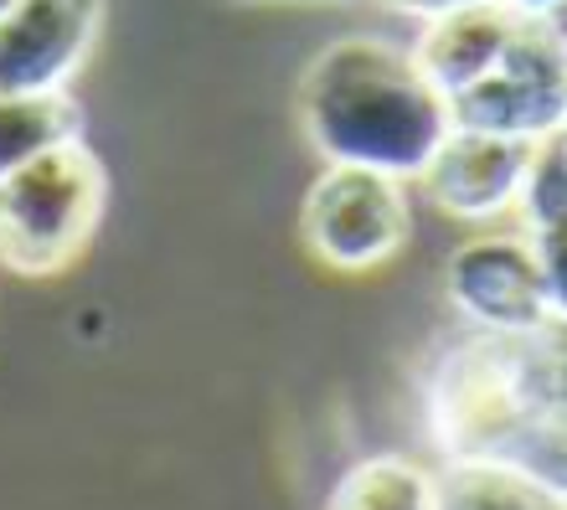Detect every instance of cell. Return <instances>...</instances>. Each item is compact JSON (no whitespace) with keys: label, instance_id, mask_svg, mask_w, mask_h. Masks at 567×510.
Here are the masks:
<instances>
[{"label":"cell","instance_id":"obj_1","mask_svg":"<svg viewBox=\"0 0 567 510\" xmlns=\"http://www.w3.org/2000/svg\"><path fill=\"white\" fill-rule=\"evenodd\" d=\"M299 124L326 166H372L419 180L454 129V114L413 46L341 37L315 52L299 77Z\"/></svg>","mask_w":567,"mask_h":510},{"label":"cell","instance_id":"obj_3","mask_svg":"<svg viewBox=\"0 0 567 510\" xmlns=\"http://www.w3.org/2000/svg\"><path fill=\"white\" fill-rule=\"evenodd\" d=\"M104 160L83 139H68L0 176V263L21 279L73 269L104 217Z\"/></svg>","mask_w":567,"mask_h":510},{"label":"cell","instance_id":"obj_10","mask_svg":"<svg viewBox=\"0 0 567 510\" xmlns=\"http://www.w3.org/2000/svg\"><path fill=\"white\" fill-rule=\"evenodd\" d=\"M68 139H83V108L68 89L0 98V176H11L16 166L58 150Z\"/></svg>","mask_w":567,"mask_h":510},{"label":"cell","instance_id":"obj_4","mask_svg":"<svg viewBox=\"0 0 567 510\" xmlns=\"http://www.w3.org/2000/svg\"><path fill=\"white\" fill-rule=\"evenodd\" d=\"M413 232L403 180L372 166H326L299 201V238L320 263L367 273L388 263Z\"/></svg>","mask_w":567,"mask_h":510},{"label":"cell","instance_id":"obj_13","mask_svg":"<svg viewBox=\"0 0 567 510\" xmlns=\"http://www.w3.org/2000/svg\"><path fill=\"white\" fill-rule=\"evenodd\" d=\"M516 211H522L526 238H547V232L567 227V135H553L537 145V160H532V176H526Z\"/></svg>","mask_w":567,"mask_h":510},{"label":"cell","instance_id":"obj_8","mask_svg":"<svg viewBox=\"0 0 567 510\" xmlns=\"http://www.w3.org/2000/svg\"><path fill=\"white\" fill-rule=\"evenodd\" d=\"M532 160H537V145H532V139L454 124L444 135V145L433 150V160L423 166L419 186L444 217L491 222V217H506V211L522 201Z\"/></svg>","mask_w":567,"mask_h":510},{"label":"cell","instance_id":"obj_16","mask_svg":"<svg viewBox=\"0 0 567 510\" xmlns=\"http://www.w3.org/2000/svg\"><path fill=\"white\" fill-rule=\"evenodd\" d=\"M542 21H547V31H553L557 42H563V52H567V0H563V6H553Z\"/></svg>","mask_w":567,"mask_h":510},{"label":"cell","instance_id":"obj_9","mask_svg":"<svg viewBox=\"0 0 567 510\" xmlns=\"http://www.w3.org/2000/svg\"><path fill=\"white\" fill-rule=\"evenodd\" d=\"M522 21H526V11H516L511 0L464 6V11H449L439 21H423L419 42H413V58L429 73L433 89L444 93V98H454V93L480 83L495 62L506 58V46L522 31Z\"/></svg>","mask_w":567,"mask_h":510},{"label":"cell","instance_id":"obj_11","mask_svg":"<svg viewBox=\"0 0 567 510\" xmlns=\"http://www.w3.org/2000/svg\"><path fill=\"white\" fill-rule=\"evenodd\" d=\"M439 510H567V500L501 459H449L439 475Z\"/></svg>","mask_w":567,"mask_h":510},{"label":"cell","instance_id":"obj_17","mask_svg":"<svg viewBox=\"0 0 567 510\" xmlns=\"http://www.w3.org/2000/svg\"><path fill=\"white\" fill-rule=\"evenodd\" d=\"M516 11H526V15H547L553 6H563V0H511Z\"/></svg>","mask_w":567,"mask_h":510},{"label":"cell","instance_id":"obj_6","mask_svg":"<svg viewBox=\"0 0 567 510\" xmlns=\"http://www.w3.org/2000/svg\"><path fill=\"white\" fill-rule=\"evenodd\" d=\"M449 300L475 331H532L557 315L537 242L522 232L464 242L449 258Z\"/></svg>","mask_w":567,"mask_h":510},{"label":"cell","instance_id":"obj_2","mask_svg":"<svg viewBox=\"0 0 567 510\" xmlns=\"http://www.w3.org/2000/svg\"><path fill=\"white\" fill-rule=\"evenodd\" d=\"M433 434L449 459H501L567 500V407L516 403L475 341L449 351L439 366Z\"/></svg>","mask_w":567,"mask_h":510},{"label":"cell","instance_id":"obj_12","mask_svg":"<svg viewBox=\"0 0 567 510\" xmlns=\"http://www.w3.org/2000/svg\"><path fill=\"white\" fill-rule=\"evenodd\" d=\"M326 510H439V480L403 454H377L346 469Z\"/></svg>","mask_w":567,"mask_h":510},{"label":"cell","instance_id":"obj_14","mask_svg":"<svg viewBox=\"0 0 567 510\" xmlns=\"http://www.w3.org/2000/svg\"><path fill=\"white\" fill-rule=\"evenodd\" d=\"M542 253V269H547V284H553V304L557 315H567V227L563 232H547V238H532Z\"/></svg>","mask_w":567,"mask_h":510},{"label":"cell","instance_id":"obj_18","mask_svg":"<svg viewBox=\"0 0 567 510\" xmlns=\"http://www.w3.org/2000/svg\"><path fill=\"white\" fill-rule=\"evenodd\" d=\"M341 6H351V0H341Z\"/></svg>","mask_w":567,"mask_h":510},{"label":"cell","instance_id":"obj_15","mask_svg":"<svg viewBox=\"0 0 567 510\" xmlns=\"http://www.w3.org/2000/svg\"><path fill=\"white\" fill-rule=\"evenodd\" d=\"M382 6H392V11H403V15H419V21H439V15L464 11V6H485V0H382Z\"/></svg>","mask_w":567,"mask_h":510},{"label":"cell","instance_id":"obj_5","mask_svg":"<svg viewBox=\"0 0 567 510\" xmlns=\"http://www.w3.org/2000/svg\"><path fill=\"white\" fill-rule=\"evenodd\" d=\"M449 114L464 129H495L516 139H553L567 129V52L542 15H526L506 58L491 73L449 98Z\"/></svg>","mask_w":567,"mask_h":510},{"label":"cell","instance_id":"obj_7","mask_svg":"<svg viewBox=\"0 0 567 510\" xmlns=\"http://www.w3.org/2000/svg\"><path fill=\"white\" fill-rule=\"evenodd\" d=\"M104 0H11L0 11V98L62 93L89 62Z\"/></svg>","mask_w":567,"mask_h":510}]
</instances>
